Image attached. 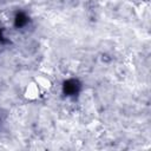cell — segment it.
<instances>
[{
	"label": "cell",
	"instance_id": "cell-1",
	"mask_svg": "<svg viewBox=\"0 0 151 151\" xmlns=\"http://www.w3.org/2000/svg\"><path fill=\"white\" fill-rule=\"evenodd\" d=\"M41 90H40V87L38 86V84L34 81V80H32V81H29L27 85H26V87L24 88V98L26 99V100H28V101H34V100H37V99H39L40 98V96H41Z\"/></svg>",
	"mask_w": 151,
	"mask_h": 151
},
{
	"label": "cell",
	"instance_id": "cell-2",
	"mask_svg": "<svg viewBox=\"0 0 151 151\" xmlns=\"http://www.w3.org/2000/svg\"><path fill=\"white\" fill-rule=\"evenodd\" d=\"M34 81L38 84V86L40 87L41 92L50 91L51 87H52V81H51V79H50L48 77H46V76H38V77L34 79Z\"/></svg>",
	"mask_w": 151,
	"mask_h": 151
}]
</instances>
